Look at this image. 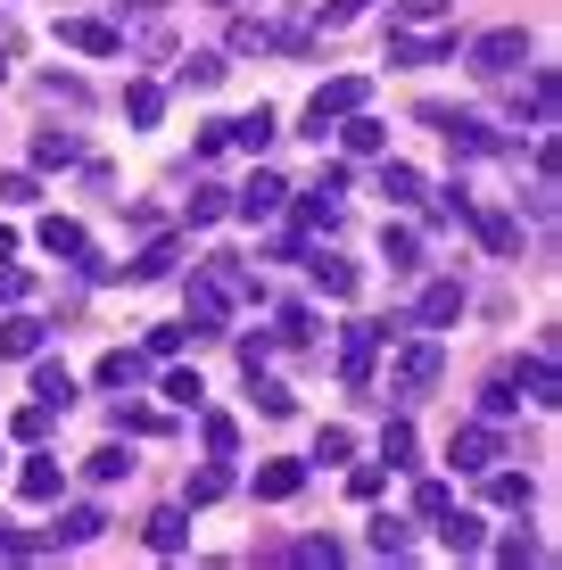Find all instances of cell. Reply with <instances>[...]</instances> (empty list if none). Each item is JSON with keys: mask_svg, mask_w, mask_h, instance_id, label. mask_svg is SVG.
Here are the masks:
<instances>
[{"mask_svg": "<svg viewBox=\"0 0 562 570\" xmlns=\"http://www.w3.org/2000/svg\"><path fill=\"white\" fill-rule=\"evenodd\" d=\"M265 298V282L248 273L240 257H207V265H190V340H216L224 331V314L231 306H257Z\"/></svg>", "mask_w": 562, "mask_h": 570, "instance_id": "1", "label": "cell"}, {"mask_svg": "<svg viewBox=\"0 0 562 570\" xmlns=\"http://www.w3.org/2000/svg\"><path fill=\"white\" fill-rule=\"evenodd\" d=\"M438 372H447V347H438L431 331H422V340H405V347H397V372H390V397H397V405L431 397V389H438Z\"/></svg>", "mask_w": 562, "mask_h": 570, "instance_id": "2", "label": "cell"}, {"mask_svg": "<svg viewBox=\"0 0 562 570\" xmlns=\"http://www.w3.org/2000/svg\"><path fill=\"white\" fill-rule=\"evenodd\" d=\"M463 67H472L480 83H505L513 67H530V33H521V26H496V33H480V42H463Z\"/></svg>", "mask_w": 562, "mask_h": 570, "instance_id": "3", "label": "cell"}, {"mask_svg": "<svg viewBox=\"0 0 562 570\" xmlns=\"http://www.w3.org/2000/svg\"><path fill=\"white\" fill-rule=\"evenodd\" d=\"M397 331L390 323H347L339 331V381L347 389H373V364H381V347H390Z\"/></svg>", "mask_w": 562, "mask_h": 570, "instance_id": "4", "label": "cell"}, {"mask_svg": "<svg viewBox=\"0 0 562 570\" xmlns=\"http://www.w3.org/2000/svg\"><path fill=\"white\" fill-rule=\"evenodd\" d=\"M364 100H373V83H364V75H332V83H323L315 100H306V132L323 141V132H332L339 116H356Z\"/></svg>", "mask_w": 562, "mask_h": 570, "instance_id": "5", "label": "cell"}, {"mask_svg": "<svg viewBox=\"0 0 562 570\" xmlns=\"http://www.w3.org/2000/svg\"><path fill=\"white\" fill-rule=\"evenodd\" d=\"M463 224L480 232V248H489V257H521V215H513V207L472 199V207H463Z\"/></svg>", "mask_w": 562, "mask_h": 570, "instance_id": "6", "label": "cell"}, {"mask_svg": "<svg viewBox=\"0 0 562 570\" xmlns=\"http://www.w3.org/2000/svg\"><path fill=\"white\" fill-rule=\"evenodd\" d=\"M422 116H431V125L447 132V149H455V157H496V149H505L489 116H447V108H422Z\"/></svg>", "mask_w": 562, "mask_h": 570, "instance_id": "7", "label": "cell"}, {"mask_svg": "<svg viewBox=\"0 0 562 570\" xmlns=\"http://www.w3.org/2000/svg\"><path fill=\"white\" fill-rule=\"evenodd\" d=\"M282 199H289V190H282V174H265V166H257L240 190H231V215H240V224H274Z\"/></svg>", "mask_w": 562, "mask_h": 570, "instance_id": "8", "label": "cell"}, {"mask_svg": "<svg viewBox=\"0 0 562 570\" xmlns=\"http://www.w3.org/2000/svg\"><path fill=\"white\" fill-rule=\"evenodd\" d=\"M455 58V26L438 33H390V67H447Z\"/></svg>", "mask_w": 562, "mask_h": 570, "instance_id": "9", "label": "cell"}, {"mask_svg": "<svg viewBox=\"0 0 562 570\" xmlns=\"http://www.w3.org/2000/svg\"><path fill=\"white\" fill-rule=\"evenodd\" d=\"M513 389H530L538 405H554V397H562V372H554V331H546V340H538L530 356L513 364Z\"/></svg>", "mask_w": 562, "mask_h": 570, "instance_id": "10", "label": "cell"}, {"mask_svg": "<svg viewBox=\"0 0 562 570\" xmlns=\"http://www.w3.org/2000/svg\"><path fill=\"white\" fill-rule=\"evenodd\" d=\"M58 42L83 50V58H116V50H125V33H116L108 17H58Z\"/></svg>", "mask_w": 562, "mask_h": 570, "instance_id": "11", "label": "cell"}, {"mask_svg": "<svg viewBox=\"0 0 562 570\" xmlns=\"http://www.w3.org/2000/svg\"><path fill=\"white\" fill-rule=\"evenodd\" d=\"M447 463H455V471H489V463H505V439H496V422H472V430H455Z\"/></svg>", "mask_w": 562, "mask_h": 570, "instance_id": "12", "label": "cell"}, {"mask_svg": "<svg viewBox=\"0 0 562 570\" xmlns=\"http://www.w3.org/2000/svg\"><path fill=\"white\" fill-rule=\"evenodd\" d=\"M463 323V282H431L414 306V331H455Z\"/></svg>", "mask_w": 562, "mask_h": 570, "instance_id": "13", "label": "cell"}, {"mask_svg": "<svg viewBox=\"0 0 562 570\" xmlns=\"http://www.w3.org/2000/svg\"><path fill=\"white\" fill-rule=\"evenodd\" d=\"M438 546H447L455 562H472L480 546H489V521H480V513H455V504H447V513H438Z\"/></svg>", "mask_w": 562, "mask_h": 570, "instance_id": "14", "label": "cell"}, {"mask_svg": "<svg viewBox=\"0 0 562 570\" xmlns=\"http://www.w3.org/2000/svg\"><path fill=\"white\" fill-rule=\"evenodd\" d=\"M58 488H67V463H58V455H26L17 497H26V504H58Z\"/></svg>", "mask_w": 562, "mask_h": 570, "instance_id": "15", "label": "cell"}, {"mask_svg": "<svg viewBox=\"0 0 562 570\" xmlns=\"http://www.w3.org/2000/svg\"><path fill=\"white\" fill-rule=\"evenodd\" d=\"M265 141H274V108H248V116H224V149H248V157H265Z\"/></svg>", "mask_w": 562, "mask_h": 570, "instance_id": "16", "label": "cell"}, {"mask_svg": "<svg viewBox=\"0 0 562 570\" xmlns=\"http://www.w3.org/2000/svg\"><path fill=\"white\" fill-rule=\"evenodd\" d=\"M149 554H190V504H166V513H149Z\"/></svg>", "mask_w": 562, "mask_h": 570, "instance_id": "17", "label": "cell"}, {"mask_svg": "<svg viewBox=\"0 0 562 570\" xmlns=\"http://www.w3.org/2000/svg\"><path fill=\"white\" fill-rule=\"evenodd\" d=\"M33 240H42V248H50V257H67V265H83V257H91V232H83V224H75V215H50V224H42V232H33Z\"/></svg>", "mask_w": 562, "mask_h": 570, "instance_id": "18", "label": "cell"}, {"mask_svg": "<svg viewBox=\"0 0 562 570\" xmlns=\"http://www.w3.org/2000/svg\"><path fill=\"white\" fill-rule=\"evenodd\" d=\"M480 480H489V504H505V513H530V504H538V480H530V471H480Z\"/></svg>", "mask_w": 562, "mask_h": 570, "instance_id": "19", "label": "cell"}, {"mask_svg": "<svg viewBox=\"0 0 562 570\" xmlns=\"http://www.w3.org/2000/svg\"><path fill=\"white\" fill-rule=\"evenodd\" d=\"M26 364H33V397H50V405H58V414H67V405H75V372H67V364H58V356H42V347H33V356H26Z\"/></svg>", "mask_w": 562, "mask_h": 570, "instance_id": "20", "label": "cell"}, {"mask_svg": "<svg viewBox=\"0 0 562 570\" xmlns=\"http://www.w3.org/2000/svg\"><path fill=\"white\" fill-rule=\"evenodd\" d=\"M91 381H100V389H141V381H149V356H132V347H108V356L91 364Z\"/></svg>", "mask_w": 562, "mask_h": 570, "instance_id": "21", "label": "cell"}, {"mask_svg": "<svg viewBox=\"0 0 562 570\" xmlns=\"http://www.w3.org/2000/svg\"><path fill=\"white\" fill-rule=\"evenodd\" d=\"M332 132H339V141L356 149V157H381V149H390V125H381V116H364V108H356V116H339Z\"/></svg>", "mask_w": 562, "mask_h": 570, "instance_id": "22", "label": "cell"}, {"mask_svg": "<svg viewBox=\"0 0 562 570\" xmlns=\"http://www.w3.org/2000/svg\"><path fill=\"white\" fill-rule=\"evenodd\" d=\"M306 273H315L323 298H356V282H364V273L347 265V257H332V248H323V257H306Z\"/></svg>", "mask_w": 562, "mask_h": 570, "instance_id": "23", "label": "cell"}, {"mask_svg": "<svg viewBox=\"0 0 562 570\" xmlns=\"http://www.w3.org/2000/svg\"><path fill=\"white\" fill-rule=\"evenodd\" d=\"M381 257H390V273H422V232L414 224H381Z\"/></svg>", "mask_w": 562, "mask_h": 570, "instance_id": "24", "label": "cell"}, {"mask_svg": "<svg viewBox=\"0 0 562 570\" xmlns=\"http://www.w3.org/2000/svg\"><path fill=\"white\" fill-rule=\"evenodd\" d=\"M108 529V513L100 504H75V513H58V529H50V546H91Z\"/></svg>", "mask_w": 562, "mask_h": 570, "instance_id": "25", "label": "cell"}, {"mask_svg": "<svg viewBox=\"0 0 562 570\" xmlns=\"http://www.w3.org/2000/svg\"><path fill=\"white\" fill-rule=\"evenodd\" d=\"M306 488V463H265L257 471V504H289Z\"/></svg>", "mask_w": 562, "mask_h": 570, "instance_id": "26", "label": "cell"}, {"mask_svg": "<svg viewBox=\"0 0 562 570\" xmlns=\"http://www.w3.org/2000/svg\"><path fill=\"white\" fill-rule=\"evenodd\" d=\"M42 340H50V323H33V314H9V323H0V356H17V364H26Z\"/></svg>", "mask_w": 562, "mask_h": 570, "instance_id": "27", "label": "cell"}, {"mask_svg": "<svg viewBox=\"0 0 562 570\" xmlns=\"http://www.w3.org/2000/svg\"><path fill=\"white\" fill-rule=\"evenodd\" d=\"M248 389H257V414H265V422H289V414H298V397H289V389H282V381H274L265 364L248 372Z\"/></svg>", "mask_w": 562, "mask_h": 570, "instance_id": "28", "label": "cell"}, {"mask_svg": "<svg viewBox=\"0 0 562 570\" xmlns=\"http://www.w3.org/2000/svg\"><path fill=\"white\" fill-rule=\"evenodd\" d=\"M174 265H183V240H149V248H141V257H132L125 273H132V282H166Z\"/></svg>", "mask_w": 562, "mask_h": 570, "instance_id": "29", "label": "cell"}, {"mask_svg": "<svg viewBox=\"0 0 562 570\" xmlns=\"http://www.w3.org/2000/svg\"><path fill=\"white\" fill-rule=\"evenodd\" d=\"M224 75H231V67H224V58H216V50H190V58H183V67H174V83H190V91H216V83H224Z\"/></svg>", "mask_w": 562, "mask_h": 570, "instance_id": "30", "label": "cell"}, {"mask_svg": "<svg viewBox=\"0 0 562 570\" xmlns=\"http://www.w3.org/2000/svg\"><path fill=\"white\" fill-rule=\"evenodd\" d=\"M33 166H83V141H75V132H33Z\"/></svg>", "mask_w": 562, "mask_h": 570, "instance_id": "31", "label": "cell"}, {"mask_svg": "<svg viewBox=\"0 0 562 570\" xmlns=\"http://www.w3.org/2000/svg\"><path fill=\"white\" fill-rule=\"evenodd\" d=\"M190 232H207V224H224V215H231V190H216V183H199V190H190Z\"/></svg>", "mask_w": 562, "mask_h": 570, "instance_id": "32", "label": "cell"}, {"mask_svg": "<svg viewBox=\"0 0 562 570\" xmlns=\"http://www.w3.org/2000/svg\"><path fill=\"white\" fill-rule=\"evenodd\" d=\"M381 199H390V207H414V199H422V174L390 157V166H381Z\"/></svg>", "mask_w": 562, "mask_h": 570, "instance_id": "33", "label": "cell"}, {"mask_svg": "<svg viewBox=\"0 0 562 570\" xmlns=\"http://www.w3.org/2000/svg\"><path fill=\"white\" fill-rule=\"evenodd\" d=\"M125 116H132L141 132H158V116H166V91H158V83H132V91H125Z\"/></svg>", "mask_w": 562, "mask_h": 570, "instance_id": "34", "label": "cell"}, {"mask_svg": "<svg viewBox=\"0 0 562 570\" xmlns=\"http://www.w3.org/2000/svg\"><path fill=\"white\" fill-rule=\"evenodd\" d=\"M480 414H489V422H513V414H521V397H513V372H496V381L480 389Z\"/></svg>", "mask_w": 562, "mask_h": 570, "instance_id": "35", "label": "cell"}, {"mask_svg": "<svg viewBox=\"0 0 562 570\" xmlns=\"http://www.w3.org/2000/svg\"><path fill=\"white\" fill-rule=\"evenodd\" d=\"M216 497H231V471H224V463H207L199 480L183 488V504H190V513H199V504H216Z\"/></svg>", "mask_w": 562, "mask_h": 570, "instance_id": "36", "label": "cell"}, {"mask_svg": "<svg viewBox=\"0 0 562 570\" xmlns=\"http://www.w3.org/2000/svg\"><path fill=\"white\" fill-rule=\"evenodd\" d=\"M339 224V199H332V190H306V199H298V232H332Z\"/></svg>", "mask_w": 562, "mask_h": 570, "instance_id": "37", "label": "cell"}, {"mask_svg": "<svg viewBox=\"0 0 562 570\" xmlns=\"http://www.w3.org/2000/svg\"><path fill=\"white\" fill-rule=\"evenodd\" d=\"M50 422H58V405H50V397H33V405H26V414H17L9 430H17L26 446H42V439H50Z\"/></svg>", "mask_w": 562, "mask_h": 570, "instance_id": "38", "label": "cell"}, {"mask_svg": "<svg viewBox=\"0 0 562 570\" xmlns=\"http://www.w3.org/2000/svg\"><path fill=\"white\" fill-rule=\"evenodd\" d=\"M83 471H91V480H100V488H116V480H132V446H100V455H91Z\"/></svg>", "mask_w": 562, "mask_h": 570, "instance_id": "39", "label": "cell"}, {"mask_svg": "<svg viewBox=\"0 0 562 570\" xmlns=\"http://www.w3.org/2000/svg\"><path fill=\"white\" fill-rule=\"evenodd\" d=\"M158 397H174V405H183V414H199L207 381H199V372H166V381H158Z\"/></svg>", "mask_w": 562, "mask_h": 570, "instance_id": "40", "label": "cell"}, {"mask_svg": "<svg viewBox=\"0 0 562 570\" xmlns=\"http://www.w3.org/2000/svg\"><path fill=\"white\" fill-rule=\"evenodd\" d=\"M480 554H496V562H505V570H530V562H538V538H521V529H513V538H496V546H480Z\"/></svg>", "mask_w": 562, "mask_h": 570, "instance_id": "41", "label": "cell"}, {"mask_svg": "<svg viewBox=\"0 0 562 570\" xmlns=\"http://www.w3.org/2000/svg\"><path fill=\"white\" fill-rule=\"evenodd\" d=\"M397 26H455L447 0H397Z\"/></svg>", "mask_w": 562, "mask_h": 570, "instance_id": "42", "label": "cell"}, {"mask_svg": "<svg viewBox=\"0 0 562 570\" xmlns=\"http://www.w3.org/2000/svg\"><path fill=\"white\" fill-rule=\"evenodd\" d=\"M381 488H390V463H356V471H347V497H356V504H373Z\"/></svg>", "mask_w": 562, "mask_h": 570, "instance_id": "43", "label": "cell"}, {"mask_svg": "<svg viewBox=\"0 0 562 570\" xmlns=\"http://www.w3.org/2000/svg\"><path fill=\"white\" fill-rule=\"evenodd\" d=\"M381 463H390V471H405V463H414V430H405V422H390V430H381Z\"/></svg>", "mask_w": 562, "mask_h": 570, "instance_id": "44", "label": "cell"}, {"mask_svg": "<svg viewBox=\"0 0 562 570\" xmlns=\"http://www.w3.org/2000/svg\"><path fill=\"white\" fill-rule=\"evenodd\" d=\"M530 116H538V132L554 125V67H538V75H530Z\"/></svg>", "mask_w": 562, "mask_h": 570, "instance_id": "45", "label": "cell"}, {"mask_svg": "<svg viewBox=\"0 0 562 570\" xmlns=\"http://www.w3.org/2000/svg\"><path fill=\"white\" fill-rule=\"evenodd\" d=\"M199 439H207V455H216V463H224V455H231V446H240V430H231V414H207V422H199Z\"/></svg>", "mask_w": 562, "mask_h": 570, "instance_id": "46", "label": "cell"}, {"mask_svg": "<svg viewBox=\"0 0 562 570\" xmlns=\"http://www.w3.org/2000/svg\"><path fill=\"white\" fill-rule=\"evenodd\" d=\"M231 50H274V26H257V17H231Z\"/></svg>", "mask_w": 562, "mask_h": 570, "instance_id": "47", "label": "cell"}, {"mask_svg": "<svg viewBox=\"0 0 562 570\" xmlns=\"http://www.w3.org/2000/svg\"><path fill=\"white\" fill-rule=\"evenodd\" d=\"M447 504H455V488H447V480H422V488H414V513H422V521H438Z\"/></svg>", "mask_w": 562, "mask_h": 570, "instance_id": "48", "label": "cell"}, {"mask_svg": "<svg viewBox=\"0 0 562 570\" xmlns=\"http://www.w3.org/2000/svg\"><path fill=\"white\" fill-rule=\"evenodd\" d=\"M289 562H306V570H332V562H339V546H332V538H298V546H289Z\"/></svg>", "mask_w": 562, "mask_h": 570, "instance_id": "49", "label": "cell"}, {"mask_svg": "<svg viewBox=\"0 0 562 570\" xmlns=\"http://www.w3.org/2000/svg\"><path fill=\"white\" fill-rule=\"evenodd\" d=\"M373 554H390V562H405V521H390V513L373 521Z\"/></svg>", "mask_w": 562, "mask_h": 570, "instance_id": "50", "label": "cell"}, {"mask_svg": "<svg viewBox=\"0 0 562 570\" xmlns=\"http://www.w3.org/2000/svg\"><path fill=\"white\" fill-rule=\"evenodd\" d=\"M33 298V273L26 265H0V306H26Z\"/></svg>", "mask_w": 562, "mask_h": 570, "instance_id": "51", "label": "cell"}, {"mask_svg": "<svg viewBox=\"0 0 562 570\" xmlns=\"http://www.w3.org/2000/svg\"><path fill=\"white\" fill-rule=\"evenodd\" d=\"M274 340L306 347V340H315V314H306V306H282V331H274Z\"/></svg>", "mask_w": 562, "mask_h": 570, "instance_id": "52", "label": "cell"}, {"mask_svg": "<svg viewBox=\"0 0 562 570\" xmlns=\"http://www.w3.org/2000/svg\"><path fill=\"white\" fill-rule=\"evenodd\" d=\"M364 9H373V0H332V9H315V26H323V33H339V26H356Z\"/></svg>", "mask_w": 562, "mask_h": 570, "instance_id": "53", "label": "cell"}, {"mask_svg": "<svg viewBox=\"0 0 562 570\" xmlns=\"http://www.w3.org/2000/svg\"><path fill=\"white\" fill-rule=\"evenodd\" d=\"M42 100L50 108H83V83H75V75H42Z\"/></svg>", "mask_w": 562, "mask_h": 570, "instance_id": "54", "label": "cell"}, {"mask_svg": "<svg viewBox=\"0 0 562 570\" xmlns=\"http://www.w3.org/2000/svg\"><path fill=\"white\" fill-rule=\"evenodd\" d=\"M116 430H125V439H149V430H166V422L149 414V405H116Z\"/></svg>", "mask_w": 562, "mask_h": 570, "instance_id": "55", "label": "cell"}, {"mask_svg": "<svg viewBox=\"0 0 562 570\" xmlns=\"http://www.w3.org/2000/svg\"><path fill=\"white\" fill-rule=\"evenodd\" d=\"M347 455H356V439H347V430L332 422V430H323V439H315V463H347Z\"/></svg>", "mask_w": 562, "mask_h": 570, "instance_id": "56", "label": "cell"}, {"mask_svg": "<svg viewBox=\"0 0 562 570\" xmlns=\"http://www.w3.org/2000/svg\"><path fill=\"white\" fill-rule=\"evenodd\" d=\"M183 340H190V323H158L149 331V356H183Z\"/></svg>", "mask_w": 562, "mask_h": 570, "instance_id": "57", "label": "cell"}, {"mask_svg": "<svg viewBox=\"0 0 562 570\" xmlns=\"http://www.w3.org/2000/svg\"><path fill=\"white\" fill-rule=\"evenodd\" d=\"M0 199H9V207H26V199H33V174H0Z\"/></svg>", "mask_w": 562, "mask_h": 570, "instance_id": "58", "label": "cell"}, {"mask_svg": "<svg viewBox=\"0 0 562 570\" xmlns=\"http://www.w3.org/2000/svg\"><path fill=\"white\" fill-rule=\"evenodd\" d=\"M9 67H17V50H9V33H0V83H9Z\"/></svg>", "mask_w": 562, "mask_h": 570, "instance_id": "59", "label": "cell"}, {"mask_svg": "<svg viewBox=\"0 0 562 570\" xmlns=\"http://www.w3.org/2000/svg\"><path fill=\"white\" fill-rule=\"evenodd\" d=\"M9 257H17V232H9V224H0V265H9Z\"/></svg>", "mask_w": 562, "mask_h": 570, "instance_id": "60", "label": "cell"}, {"mask_svg": "<svg viewBox=\"0 0 562 570\" xmlns=\"http://www.w3.org/2000/svg\"><path fill=\"white\" fill-rule=\"evenodd\" d=\"M207 9H231V0H207Z\"/></svg>", "mask_w": 562, "mask_h": 570, "instance_id": "61", "label": "cell"}]
</instances>
